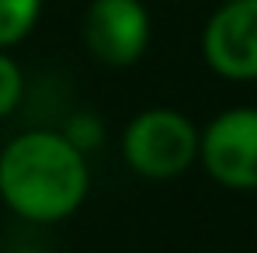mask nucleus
<instances>
[{"label":"nucleus","instance_id":"3","mask_svg":"<svg viewBox=\"0 0 257 253\" xmlns=\"http://www.w3.org/2000/svg\"><path fill=\"white\" fill-rule=\"evenodd\" d=\"M198 163L226 191H257V108L219 111L202 128Z\"/></svg>","mask_w":257,"mask_h":253},{"label":"nucleus","instance_id":"7","mask_svg":"<svg viewBox=\"0 0 257 253\" xmlns=\"http://www.w3.org/2000/svg\"><path fill=\"white\" fill-rule=\"evenodd\" d=\"M21 97H25V73L14 63L11 49H0V122L18 111Z\"/></svg>","mask_w":257,"mask_h":253},{"label":"nucleus","instance_id":"1","mask_svg":"<svg viewBox=\"0 0 257 253\" xmlns=\"http://www.w3.org/2000/svg\"><path fill=\"white\" fill-rule=\"evenodd\" d=\"M90 194L87 153L63 128L18 132L0 149V201L25 222L56 225L84 208Z\"/></svg>","mask_w":257,"mask_h":253},{"label":"nucleus","instance_id":"2","mask_svg":"<svg viewBox=\"0 0 257 253\" xmlns=\"http://www.w3.org/2000/svg\"><path fill=\"white\" fill-rule=\"evenodd\" d=\"M202 128L177 108H146L122 128V160L125 167L153 184L177 180L198 163Z\"/></svg>","mask_w":257,"mask_h":253},{"label":"nucleus","instance_id":"4","mask_svg":"<svg viewBox=\"0 0 257 253\" xmlns=\"http://www.w3.org/2000/svg\"><path fill=\"white\" fill-rule=\"evenodd\" d=\"M87 52L111 70L136 66L153 39V18L143 0H90L80 25Z\"/></svg>","mask_w":257,"mask_h":253},{"label":"nucleus","instance_id":"8","mask_svg":"<svg viewBox=\"0 0 257 253\" xmlns=\"http://www.w3.org/2000/svg\"><path fill=\"white\" fill-rule=\"evenodd\" d=\"M63 132H66L70 142H77L84 153L97 149L101 139H104V128H101V122H97V115H73V118L63 125Z\"/></svg>","mask_w":257,"mask_h":253},{"label":"nucleus","instance_id":"9","mask_svg":"<svg viewBox=\"0 0 257 253\" xmlns=\"http://www.w3.org/2000/svg\"><path fill=\"white\" fill-rule=\"evenodd\" d=\"M7 253H49V250H39V246H18V250H7Z\"/></svg>","mask_w":257,"mask_h":253},{"label":"nucleus","instance_id":"6","mask_svg":"<svg viewBox=\"0 0 257 253\" xmlns=\"http://www.w3.org/2000/svg\"><path fill=\"white\" fill-rule=\"evenodd\" d=\"M45 0H0V49L21 45L42 21Z\"/></svg>","mask_w":257,"mask_h":253},{"label":"nucleus","instance_id":"5","mask_svg":"<svg viewBox=\"0 0 257 253\" xmlns=\"http://www.w3.org/2000/svg\"><path fill=\"white\" fill-rule=\"evenodd\" d=\"M202 59L229 84H257V0H222L202 28Z\"/></svg>","mask_w":257,"mask_h":253}]
</instances>
